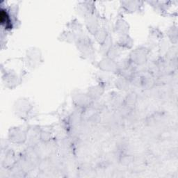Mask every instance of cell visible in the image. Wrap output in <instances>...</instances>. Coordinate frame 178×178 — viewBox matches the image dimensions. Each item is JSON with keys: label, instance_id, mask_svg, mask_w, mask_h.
Wrapping results in <instances>:
<instances>
[{"label": "cell", "instance_id": "277c9868", "mask_svg": "<svg viewBox=\"0 0 178 178\" xmlns=\"http://www.w3.org/2000/svg\"><path fill=\"white\" fill-rule=\"evenodd\" d=\"M116 29L121 33H124L128 29L127 23L123 20H119L117 22Z\"/></svg>", "mask_w": 178, "mask_h": 178}, {"label": "cell", "instance_id": "52a82bcc", "mask_svg": "<svg viewBox=\"0 0 178 178\" xmlns=\"http://www.w3.org/2000/svg\"><path fill=\"white\" fill-rule=\"evenodd\" d=\"M127 86H128V83L126 81H125V79H122L118 82V87L119 88L125 89Z\"/></svg>", "mask_w": 178, "mask_h": 178}, {"label": "cell", "instance_id": "6da1fadb", "mask_svg": "<svg viewBox=\"0 0 178 178\" xmlns=\"http://www.w3.org/2000/svg\"><path fill=\"white\" fill-rule=\"evenodd\" d=\"M99 66L104 71H113L117 65H116L115 63L111 59H107L103 60L99 63Z\"/></svg>", "mask_w": 178, "mask_h": 178}, {"label": "cell", "instance_id": "5b68a950", "mask_svg": "<svg viewBox=\"0 0 178 178\" xmlns=\"http://www.w3.org/2000/svg\"><path fill=\"white\" fill-rule=\"evenodd\" d=\"M102 88L100 86H93L90 90V96L91 98H98L102 94Z\"/></svg>", "mask_w": 178, "mask_h": 178}, {"label": "cell", "instance_id": "7a4b0ae2", "mask_svg": "<svg viewBox=\"0 0 178 178\" xmlns=\"http://www.w3.org/2000/svg\"><path fill=\"white\" fill-rule=\"evenodd\" d=\"M122 6L124 9L129 12H134L138 9L141 2H122Z\"/></svg>", "mask_w": 178, "mask_h": 178}, {"label": "cell", "instance_id": "3957f363", "mask_svg": "<svg viewBox=\"0 0 178 178\" xmlns=\"http://www.w3.org/2000/svg\"><path fill=\"white\" fill-rule=\"evenodd\" d=\"M133 60L134 59V62H137L138 64H141L145 62L146 59L145 53H143V52L140 50L139 52L136 51L134 53H133Z\"/></svg>", "mask_w": 178, "mask_h": 178}, {"label": "cell", "instance_id": "8992f818", "mask_svg": "<svg viewBox=\"0 0 178 178\" xmlns=\"http://www.w3.org/2000/svg\"><path fill=\"white\" fill-rule=\"evenodd\" d=\"M132 40H131V38H129V36H122L121 38H120V44H123L124 46H126L128 47L130 44H132Z\"/></svg>", "mask_w": 178, "mask_h": 178}]
</instances>
